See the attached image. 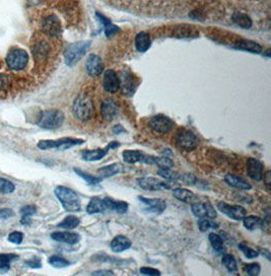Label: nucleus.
Listing matches in <instances>:
<instances>
[{"label":"nucleus","instance_id":"ea45409f","mask_svg":"<svg viewBox=\"0 0 271 276\" xmlns=\"http://www.w3.org/2000/svg\"><path fill=\"white\" fill-rule=\"evenodd\" d=\"M49 263L51 265L56 267V268H63V267H66L70 264V263L66 259H64L60 256H56V255L49 258Z\"/></svg>","mask_w":271,"mask_h":276},{"label":"nucleus","instance_id":"412c9836","mask_svg":"<svg viewBox=\"0 0 271 276\" xmlns=\"http://www.w3.org/2000/svg\"><path fill=\"white\" fill-rule=\"evenodd\" d=\"M51 238L54 241L60 242V243H65L68 245H74L79 243L81 240V236L79 234L69 233V232H56L51 234Z\"/></svg>","mask_w":271,"mask_h":276},{"label":"nucleus","instance_id":"7ed1b4c3","mask_svg":"<svg viewBox=\"0 0 271 276\" xmlns=\"http://www.w3.org/2000/svg\"><path fill=\"white\" fill-rule=\"evenodd\" d=\"M64 114L59 110H46L41 113L38 120V125L43 129L55 130L62 126Z\"/></svg>","mask_w":271,"mask_h":276},{"label":"nucleus","instance_id":"4be33fe9","mask_svg":"<svg viewBox=\"0 0 271 276\" xmlns=\"http://www.w3.org/2000/svg\"><path fill=\"white\" fill-rule=\"evenodd\" d=\"M131 246H132L131 241L129 240L127 236L122 235V234L115 236L110 244L112 251L116 253H120V252L125 251V250L130 249Z\"/></svg>","mask_w":271,"mask_h":276},{"label":"nucleus","instance_id":"bb28decb","mask_svg":"<svg viewBox=\"0 0 271 276\" xmlns=\"http://www.w3.org/2000/svg\"><path fill=\"white\" fill-rule=\"evenodd\" d=\"M151 46V39L150 36L146 33L141 32L137 34L135 38V47L138 52H146Z\"/></svg>","mask_w":271,"mask_h":276},{"label":"nucleus","instance_id":"c756f323","mask_svg":"<svg viewBox=\"0 0 271 276\" xmlns=\"http://www.w3.org/2000/svg\"><path fill=\"white\" fill-rule=\"evenodd\" d=\"M208 239H209V242L211 244V247L213 248L214 251L218 255L225 254L226 248H225V245H224V241H223L221 236H219L216 234H210L209 236H208Z\"/></svg>","mask_w":271,"mask_h":276},{"label":"nucleus","instance_id":"603ef678","mask_svg":"<svg viewBox=\"0 0 271 276\" xmlns=\"http://www.w3.org/2000/svg\"><path fill=\"white\" fill-rule=\"evenodd\" d=\"M15 215V212H14V210L12 209H9V208H2V209H0V218H9L11 216H14Z\"/></svg>","mask_w":271,"mask_h":276},{"label":"nucleus","instance_id":"9d476101","mask_svg":"<svg viewBox=\"0 0 271 276\" xmlns=\"http://www.w3.org/2000/svg\"><path fill=\"white\" fill-rule=\"evenodd\" d=\"M149 126L158 133H167L174 128L175 123L169 117L165 115H157L150 119Z\"/></svg>","mask_w":271,"mask_h":276},{"label":"nucleus","instance_id":"20e7f679","mask_svg":"<svg viewBox=\"0 0 271 276\" xmlns=\"http://www.w3.org/2000/svg\"><path fill=\"white\" fill-rule=\"evenodd\" d=\"M90 46L89 41H80L70 44L64 52V60L68 66H72L79 62L87 52Z\"/></svg>","mask_w":271,"mask_h":276},{"label":"nucleus","instance_id":"6e6552de","mask_svg":"<svg viewBox=\"0 0 271 276\" xmlns=\"http://www.w3.org/2000/svg\"><path fill=\"white\" fill-rule=\"evenodd\" d=\"M123 161L127 164H136L143 163L146 165H154L156 163V156L146 154L141 150H131L127 149L123 151Z\"/></svg>","mask_w":271,"mask_h":276},{"label":"nucleus","instance_id":"4468645a","mask_svg":"<svg viewBox=\"0 0 271 276\" xmlns=\"http://www.w3.org/2000/svg\"><path fill=\"white\" fill-rule=\"evenodd\" d=\"M191 209H192L193 214L199 218L214 219L217 215L213 206L210 203L194 202V203H192Z\"/></svg>","mask_w":271,"mask_h":276},{"label":"nucleus","instance_id":"3c124183","mask_svg":"<svg viewBox=\"0 0 271 276\" xmlns=\"http://www.w3.org/2000/svg\"><path fill=\"white\" fill-rule=\"evenodd\" d=\"M140 273L145 275H149V276H158L161 275V272L157 269L151 268V267H141L140 268Z\"/></svg>","mask_w":271,"mask_h":276},{"label":"nucleus","instance_id":"f03ea898","mask_svg":"<svg viewBox=\"0 0 271 276\" xmlns=\"http://www.w3.org/2000/svg\"><path fill=\"white\" fill-rule=\"evenodd\" d=\"M55 195L66 212H79L81 210L82 208L81 199L79 195H77L76 192H74L72 189L64 186H58L55 189Z\"/></svg>","mask_w":271,"mask_h":276},{"label":"nucleus","instance_id":"c9c22d12","mask_svg":"<svg viewBox=\"0 0 271 276\" xmlns=\"http://www.w3.org/2000/svg\"><path fill=\"white\" fill-rule=\"evenodd\" d=\"M18 258L15 254H0V271L8 270L10 268V263Z\"/></svg>","mask_w":271,"mask_h":276},{"label":"nucleus","instance_id":"4c0bfd02","mask_svg":"<svg viewBox=\"0 0 271 276\" xmlns=\"http://www.w3.org/2000/svg\"><path fill=\"white\" fill-rule=\"evenodd\" d=\"M74 172L79 175L80 177H82L85 182H87L88 184H92V185H96V184L100 183L102 181V178L100 177H95L93 175H89L85 172H83V170H80V169H74Z\"/></svg>","mask_w":271,"mask_h":276},{"label":"nucleus","instance_id":"cd10ccee","mask_svg":"<svg viewBox=\"0 0 271 276\" xmlns=\"http://www.w3.org/2000/svg\"><path fill=\"white\" fill-rule=\"evenodd\" d=\"M106 210V206L104 203V200L99 198V197H94L90 199L89 203L86 206V212L88 214H96V213H102Z\"/></svg>","mask_w":271,"mask_h":276},{"label":"nucleus","instance_id":"ddd939ff","mask_svg":"<svg viewBox=\"0 0 271 276\" xmlns=\"http://www.w3.org/2000/svg\"><path fill=\"white\" fill-rule=\"evenodd\" d=\"M217 208L219 212H222L228 217L234 220H242L247 215L246 209L240 205H229L226 202H219L217 204Z\"/></svg>","mask_w":271,"mask_h":276},{"label":"nucleus","instance_id":"473e14b6","mask_svg":"<svg viewBox=\"0 0 271 276\" xmlns=\"http://www.w3.org/2000/svg\"><path fill=\"white\" fill-rule=\"evenodd\" d=\"M80 223H81V220L79 217H76L74 215H68L59 223L58 228H61L64 230H73L79 227Z\"/></svg>","mask_w":271,"mask_h":276},{"label":"nucleus","instance_id":"8fccbe9b","mask_svg":"<svg viewBox=\"0 0 271 276\" xmlns=\"http://www.w3.org/2000/svg\"><path fill=\"white\" fill-rule=\"evenodd\" d=\"M25 264H27L29 267L35 268V269H38V268H41L42 267V262L38 257H34L33 259H30L28 261H25Z\"/></svg>","mask_w":271,"mask_h":276},{"label":"nucleus","instance_id":"393cba45","mask_svg":"<svg viewBox=\"0 0 271 276\" xmlns=\"http://www.w3.org/2000/svg\"><path fill=\"white\" fill-rule=\"evenodd\" d=\"M104 200L105 206H106V210H110V212H115L117 213L123 214L126 213L128 210V203L124 202V201H116L112 198H109V197H106V198L103 199Z\"/></svg>","mask_w":271,"mask_h":276},{"label":"nucleus","instance_id":"58836bf2","mask_svg":"<svg viewBox=\"0 0 271 276\" xmlns=\"http://www.w3.org/2000/svg\"><path fill=\"white\" fill-rule=\"evenodd\" d=\"M158 174L162 178H164L167 181H171V182H176L177 180L180 179L179 174L174 172V170H172L171 169H160Z\"/></svg>","mask_w":271,"mask_h":276},{"label":"nucleus","instance_id":"13d9d810","mask_svg":"<svg viewBox=\"0 0 271 276\" xmlns=\"http://www.w3.org/2000/svg\"><path fill=\"white\" fill-rule=\"evenodd\" d=\"M162 156H166V157H169V159H171V157L173 156V152L170 149H165L162 152Z\"/></svg>","mask_w":271,"mask_h":276},{"label":"nucleus","instance_id":"0eeeda50","mask_svg":"<svg viewBox=\"0 0 271 276\" xmlns=\"http://www.w3.org/2000/svg\"><path fill=\"white\" fill-rule=\"evenodd\" d=\"M176 146L186 151L194 150L198 147V137L191 130L180 129L176 134Z\"/></svg>","mask_w":271,"mask_h":276},{"label":"nucleus","instance_id":"6e6d98bb","mask_svg":"<svg viewBox=\"0 0 271 276\" xmlns=\"http://www.w3.org/2000/svg\"><path fill=\"white\" fill-rule=\"evenodd\" d=\"M93 275H101V276L106 275V276H108V275H114V272L111 271V270H100V271L94 272Z\"/></svg>","mask_w":271,"mask_h":276},{"label":"nucleus","instance_id":"c85d7f7f","mask_svg":"<svg viewBox=\"0 0 271 276\" xmlns=\"http://www.w3.org/2000/svg\"><path fill=\"white\" fill-rule=\"evenodd\" d=\"M235 48L238 50H243V51H248L251 52V53H261L262 48L259 44H257L253 41L250 40H242L239 41L235 44Z\"/></svg>","mask_w":271,"mask_h":276},{"label":"nucleus","instance_id":"f3484780","mask_svg":"<svg viewBox=\"0 0 271 276\" xmlns=\"http://www.w3.org/2000/svg\"><path fill=\"white\" fill-rule=\"evenodd\" d=\"M104 88L110 94L117 93L120 88L119 76L112 69H108L104 73Z\"/></svg>","mask_w":271,"mask_h":276},{"label":"nucleus","instance_id":"49530a36","mask_svg":"<svg viewBox=\"0 0 271 276\" xmlns=\"http://www.w3.org/2000/svg\"><path fill=\"white\" fill-rule=\"evenodd\" d=\"M22 240H23V234L21 232H14L8 235V241L10 243L20 245L22 242Z\"/></svg>","mask_w":271,"mask_h":276},{"label":"nucleus","instance_id":"09e8293b","mask_svg":"<svg viewBox=\"0 0 271 276\" xmlns=\"http://www.w3.org/2000/svg\"><path fill=\"white\" fill-rule=\"evenodd\" d=\"M10 85V77L6 74H0V91L8 88Z\"/></svg>","mask_w":271,"mask_h":276},{"label":"nucleus","instance_id":"aec40b11","mask_svg":"<svg viewBox=\"0 0 271 276\" xmlns=\"http://www.w3.org/2000/svg\"><path fill=\"white\" fill-rule=\"evenodd\" d=\"M263 169H264V166L260 161L253 159V157H251V159L248 160L247 173H248V176L252 180L257 181V182L261 181L262 178H263V175H264L263 174Z\"/></svg>","mask_w":271,"mask_h":276},{"label":"nucleus","instance_id":"79ce46f5","mask_svg":"<svg viewBox=\"0 0 271 276\" xmlns=\"http://www.w3.org/2000/svg\"><path fill=\"white\" fill-rule=\"evenodd\" d=\"M154 166H158L160 169H172L174 167V163L169 157L160 156L156 157V163Z\"/></svg>","mask_w":271,"mask_h":276},{"label":"nucleus","instance_id":"5701e85b","mask_svg":"<svg viewBox=\"0 0 271 276\" xmlns=\"http://www.w3.org/2000/svg\"><path fill=\"white\" fill-rule=\"evenodd\" d=\"M125 170H126V168L122 164L115 163V164H112V165H109V166L99 169L98 173L100 175V178L104 179V178H110V177H113V176L117 175V174H120V173L124 172Z\"/></svg>","mask_w":271,"mask_h":276},{"label":"nucleus","instance_id":"a211bd4d","mask_svg":"<svg viewBox=\"0 0 271 276\" xmlns=\"http://www.w3.org/2000/svg\"><path fill=\"white\" fill-rule=\"evenodd\" d=\"M101 113L105 120L112 121L119 114L118 104L111 99L105 100L101 106Z\"/></svg>","mask_w":271,"mask_h":276},{"label":"nucleus","instance_id":"f704fd0d","mask_svg":"<svg viewBox=\"0 0 271 276\" xmlns=\"http://www.w3.org/2000/svg\"><path fill=\"white\" fill-rule=\"evenodd\" d=\"M223 265L226 267V269L230 273H236L238 272V266H237V261L235 257L230 254H225L222 260Z\"/></svg>","mask_w":271,"mask_h":276},{"label":"nucleus","instance_id":"37998d69","mask_svg":"<svg viewBox=\"0 0 271 276\" xmlns=\"http://www.w3.org/2000/svg\"><path fill=\"white\" fill-rule=\"evenodd\" d=\"M15 191V185L10 181L0 178V192L9 194Z\"/></svg>","mask_w":271,"mask_h":276},{"label":"nucleus","instance_id":"bf43d9fd","mask_svg":"<svg viewBox=\"0 0 271 276\" xmlns=\"http://www.w3.org/2000/svg\"><path fill=\"white\" fill-rule=\"evenodd\" d=\"M261 254H262L263 256H265V257H266V259H267L268 261H271V257H270V252L268 251V250H265V249L261 250Z\"/></svg>","mask_w":271,"mask_h":276},{"label":"nucleus","instance_id":"f257e3e1","mask_svg":"<svg viewBox=\"0 0 271 276\" xmlns=\"http://www.w3.org/2000/svg\"><path fill=\"white\" fill-rule=\"evenodd\" d=\"M72 111L79 120L83 122L89 121L93 118L95 112L92 98L86 94H81L73 102Z\"/></svg>","mask_w":271,"mask_h":276},{"label":"nucleus","instance_id":"423d86ee","mask_svg":"<svg viewBox=\"0 0 271 276\" xmlns=\"http://www.w3.org/2000/svg\"><path fill=\"white\" fill-rule=\"evenodd\" d=\"M29 56L28 53L22 49L14 48L9 50L6 56V63L8 67L12 70H22L28 65Z\"/></svg>","mask_w":271,"mask_h":276},{"label":"nucleus","instance_id":"b1692460","mask_svg":"<svg viewBox=\"0 0 271 276\" xmlns=\"http://www.w3.org/2000/svg\"><path fill=\"white\" fill-rule=\"evenodd\" d=\"M225 182L228 184L229 186L234 187L240 190H250L252 188L251 184L249 182H247L245 179L233 175V174H229L225 177Z\"/></svg>","mask_w":271,"mask_h":276},{"label":"nucleus","instance_id":"2eb2a0df","mask_svg":"<svg viewBox=\"0 0 271 276\" xmlns=\"http://www.w3.org/2000/svg\"><path fill=\"white\" fill-rule=\"evenodd\" d=\"M138 200L146 206V212L154 214L163 213L167 207L166 202L160 198H145V197H138Z\"/></svg>","mask_w":271,"mask_h":276},{"label":"nucleus","instance_id":"a878e982","mask_svg":"<svg viewBox=\"0 0 271 276\" xmlns=\"http://www.w3.org/2000/svg\"><path fill=\"white\" fill-rule=\"evenodd\" d=\"M173 195L178 200L185 203H194L197 200L196 195L192 191L184 188H177L173 190Z\"/></svg>","mask_w":271,"mask_h":276},{"label":"nucleus","instance_id":"f8f14e48","mask_svg":"<svg viewBox=\"0 0 271 276\" xmlns=\"http://www.w3.org/2000/svg\"><path fill=\"white\" fill-rule=\"evenodd\" d=\"M120 143L117 141L110 142L105 149H97L93 150H83L82 153L83 159L86 162H96L102 160L103 157H105L110 149H115L119 148Z\"/></svg>","mask_w":271,"mask_h":276},{"label":"nucleus","instance_id":"c03bdc74","mask_svg":"<svg viewBox=\"0 0 271 276\" xmlns=\"http://www.w3.org/2000/svg\"><path fill=\"white\" fill-rule=\"evenodd\" d=\"M198 227H199V230L201 232H206V231H208L209 229H215L214 227H216V226L210 221L209 218H200L198 220Z\"/></svg>","mask_w":271,"mask_h":276},{"label":"nucleus","instance_id":"39448f33","mask_svg":"<svg viewBox=\"0 0 271 276\" xmlns=\"http://www.w3.org/2000/svg\"><path fill=\"white\" fill-rule=\"evenodd\" d=\"M84 143L83 139L73 137H63L57 140H41L38 142V148L40 149H68Z\"/></svg>","mask_w":271,"mask_h":276},{"label":"nucleus","instance_id":"6ab92c4d","mask_svg":"<svg viewBox=\"0 0 271 276\" xmlns=\"http://www.w3.org/2000/svg\"><path fill=\"white\" fill-rule=\"evenodd\" d=\"M43 30L51 37H57L61 34V23L57 17L49 16L43 21Z\"/></svg>","mask_w":271,"mask_h":276},{"label":"nucleus","instance_id":"9b49d317","mask_svg":"<svg viewBox=\"0 0 271 276\" xmlns=\"http://www.w3.org/2000/svg\"><path fill=\"white\" fill-rule=\"evenodd\" d=\"M119 81H120V88L122 89V93L128 97L133 96L138 85V80L136 78V76L130 72L123 71L120 74Z\"/></svg>","mask_w":271,"mask_h":276},{"label":"nucleus","instance_id":"dca6fc26","mask_svg":"<svg viewBox=\"0 0 271 276\" xmlns=\"http://www.w3.org/2000/svg\"><path fill=\"white\" fill-rule=\"evenodd\" d=\"M85 70L90 76H99L104 71V63L102 58L96 54L89 55L85 62Z\"/></svg>","mask_w":271,"mask_h":276},{"label":"nucleus","instance_id":"a19ab883","mask_svg":"<svg viewBox=\"0 0 271 276\" xmlns=\"http://www.w3.org/2000/svg\"><path fill=\"white\" fill-rule=\"evenodd\" d=\"M238 247H239V249L241 250V251L243 252V254L246 256L248 259L256 258V257H258V255H259V253H258L257 251H255V250L252 249L251 247H249L246 243H240Z\"/></svg>","mask_w":271,"mask_h":276},{"label":"nucleus","instance_id":"e433bc0d","mask_svg":"<svg viewBox=\"0 0 271 276\" xmlns=\"http://www.w3.org/2000/svg\"><path fill=\"white\" fill-rule=\"evenodd\" d=\"M243 223L246 229L252 231L254 229H256L258 226L261 223V219L260 217L255 216V215H250V216H245L243 219Z\"/></svg>","mask_w":271,"mask_h":276},{"label":"nucleus","instance_id":"4d7b16f0","mask_svg":"<svg viewBox=\"0 0 271 276\" xmlns=\"http://www.w3.org/2000/svg\"><path fill=\"white\" fill-rule=\"evenodd\" d=\"M21 222V225H23V226H30L31 225V218L22 216Z\"/></svg>","mask_w":271,"mask_h":276},{"label":"nucleus","instance_id":"5fc2aeb1","mask_svg":"<svg viewBox=\"0 0 271 276\" xmlns=\"http://www.w3.org/2000/svg\"><path fill=\"white\" fill-rule=\"evenodd\" d=\"M263 181H264V183H265V185H266V188L268 189V191L270 190V170H266V173H265V175H263Z\"/></svg>","mask_w":271,"mask_h":276},{"label":"nucleus","instance_id":"864d4df0","mask_svg":"<svg viewBox=\"0 0 271 276\" xmlns=\"http://www.w3.org/2000/svg\"><path fill=\"white\" fill-rule=\"evenodd\" d=\"M181 180H183L187 185H193V184H194L196 181L195 177H193L192 175H185L183 177H181Z\"/></svg>","mask_w":271,"mask_h":276},{"label":"nucleus","instance_id":"de8ad7c7","mask_svg":"<svg viewBox=\"0 0 271 276\" xmlns=\"http://www.w3.org/2000/svg\"><path fill=\"white\" fill-rule=\"evenodd\" d=\"M37 208L35 205H27L21 209V213L24 217H31L32 215L36 214Z\"/></svg>","mask_w":271,"mask_h":276},{"label":"nucleus","instance_id":"2f4dec72","mask_svg":"<svg viewBox=\"0 0 271 276\" xmlns=\"http://www.w3.org/2000/svg\"><path fill=\"white\" fill-rule=\"evenodd\" d=\"M49 52V46L45 42H40L35 45L33 49V53L36 60H43L47 57Z\"/></svg>","mask_w":271,"mask_h":276},{"label":"nucleus","instance_id":"72a5a7b5","mask_svg":"<svg viewBox=\"0 0 271 276\" xmlns=\"http://www.w3.org/2000/svg\"><path fill=\"white\" fill-rule=\"evenodd\" d=\"M233 21L243 29H249L252 25L251 19L247 15L242 14V12H236V14H234Z\"/></svg>","mask_w":271,"mask_h":276},{"label":"nucleus","instance_id":"7c9ffc66","mask_svg":"<svg viewBox=\"0 0 271 276\" xmlns=\"http://www.w3.org/2000/svg\"><path fill=\"white\" fill-rule=\"evenodd\" d=\"M97 17L98 19L100 20V21L104 24V27H105V33H106V36L108 38H111L112 36H114L116 33L119 32V29L116 27L115 24H113L111 22L110 20H108L107 18H105L103 15L99 14V12H97Z\"/></svg>","mask_w":271,"mask_h":276},{"label":"nucleus","instance_id":"1a4fd4ad","mask_svg":"<svg viewBox=\"0 0 271 276\" xmlns=\"http://www.w3.org/2000/svg\"><path fill=\"white\" fill-rule=\"evenodd\" d=\"M136 183L141 189L146 191H161L171 189V186L167 183L152 177L138 178L136 180Z\"/></svg>","mask_w":271,"mask_h":276},{"label":"nucleus","instance_id":"a18cd8bd","mask_svg":"<svg viewBox=\"0 0 271 276\" xmlns=\"http://www.w3.org/2000/svg\"><path fill=\"white\" fill-rule=\"evenodd\" d=\"M245 271L251 276H257L260 273V265L258 263H250L245 266Z\"/></svg>","mask_w":271,"mask_h":276}]
</instances>
